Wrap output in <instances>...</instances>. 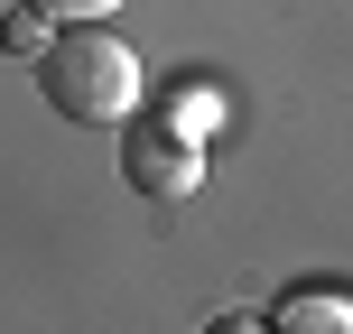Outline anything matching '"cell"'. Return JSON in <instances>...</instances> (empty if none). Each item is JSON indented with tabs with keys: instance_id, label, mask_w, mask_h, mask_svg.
I'll use <instances>...</instances> for the list:
<instances>
[{
	"instance_id": "obj_3",
	"label": "cell",
	"mask_w": 353,
	"mask_h": 334,
	"mask_svg": "<svg viewBox=\"0 0 353 334\" xmlns=\"http://www.w3.org/2000/svg\"><path fill=\"white\" fill-rule=\"evenodd\" d=\"M279 325L288 334H344L353 325V298H344V288H288V298H279Z\"/></svg>"
},
{
	"instance_id": "obj_1",
	"label": "cell",
	"mask_w": 353,
	"mask_h": 334,
	"mask_svg": "<svg viewBox=\"0 0 353 334\" xmlns=\"http://www.w3.org/2000/svg\"><path fill=\"white\" fill-rule=\"evenodd\" d=\"M37 84H47V112H65V121H130L140 112V56L112 28L74 19L37 47Z\"/></svg>"
},
{
	"instance_id": "obj_6",
	"label": "cell",
	"mask_w": 353,
	"mask_h": 334,
	"mask_svg": "<svg viewBox=\"0 0 353 334\" xmlns=\"http://www.w3.org/2000/svg\"><path fill=\"white\" fill-rule=\"evenodd\" d=\"M159 121H176V130H186V140H205V130H214V93L195 84V93H186V103H176V112H159Z\"/></svg>"
},
{
	"instance_id": "obj_4",
	"label": "cell",
	"mask_w": 353,
	"mask_h": 334,
	"mask_svg": "<svg viewBox=\"0 0 353 334\" xmlns=\"http://www.w3.org/2000/svg\"><path fill=\"white\" fill-rule=\"evenodd\" d=\"M28 10L47 19V28H74V19H112L121 0H28Z\"/></svg>"
},
{
	"instance_id": "obj_2",
	"label": "cell",
	"mask_w": 353,
	"mask_h": 334,
	"mask_svg": "<svg viewBox=\"0 0 353 334\" xmlns=\"http://www.w3.org/2000/svg\"><path fill=\"white\" fill-rule=\"evenodd\" d=\"M121 176L140 195H186L205 176V149L186 140L176 121H130V149H121Z\"/></svg>"
},
{
	"instance_id": "obj_5",
	"label": "cell",
	"mask_w": 353,
	"mask_h": 334,
	"mask_svg": "<svg viewBox=\"0 0 353 334\" xmlns=\"http://www.w3.org/2000/svg\"><path fill=\"white\" fill-rule=\"evenodd\" d=\"M0 37H10V47H19V56H37V47H47V19H37V10H28V0H19V10H10V19H0Z\"/></svg>"
}]
</instances>
